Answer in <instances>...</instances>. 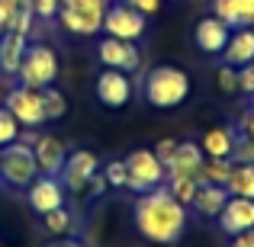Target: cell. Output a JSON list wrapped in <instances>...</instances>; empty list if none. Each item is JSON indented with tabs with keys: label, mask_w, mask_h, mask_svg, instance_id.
I'll return each instance as SVG.
<instances>
[{
	"label": "cell",
	"mask_w": 254,
	"mask_h": 247,
	"mask_svg": "<svg viewBox=\"0 0 254 247\" xmlns=\"http://www.w3.org/2000/svg\"><path fill=\"white\" fill-rule=\"evenodd\" d=\"M64 183L58 177H49V173H39L29 186H26V202L36 215H49V212L62 209L64 205Z\"/></svg>",
	"instance_id": "obj_8"
},
{
	"label": "cell",
	"mask_w": 254,
	"mask_h": 247,
	"mask_svg": "<svg viewBox=\"0 0 254 247\" xmlns=\"http://www.w3.org/2000/svg\"><path fill=\"white\" fill-rule=\"evenodd\" d=\"M225 190H229V196L254 199V164H235V167H232Z\"/></svg>",
	"instance_id": "obj_22"
},
{
	"label": "cell",
	"mask_w": 254,
	"mask_h": 247,
	"mask_svg": "<svg viewBox=\"0 0 254 247\" xmlns=\"http://www.w3.org/2000/svg\"><path fill=\"white\" fill-rule=\"evenodd\" d=\"M32 154H36L39 173H49V177H58L64 161H68V148L55 135H36L32 138Z\"/></svg>",
	"instance_id": "obj_16"
},
{
	"label": "cell",
	"mask_w": 254,
	"mask_h": 247,
	"mask_svg": "<svg viewBox=\"0 0 254 247\" xmlns=\"http://www.w3.org/2000/svg\"><path fill=\"white\" fill-rule=\"evenodd\" d=\"M212 16L225 19L232 29L254 26V0H212Z\"/></svg>",
	"instance_id": "obj_20"
},
{
	"label": "cell",
	"mask_w": 254,
	"mask_h": 247,
	"mask_svg": "<svg viewBox=\"0 0 254 247\" xmlns=\"http://www.w3.org/2000/svg\"><path fill=\"white\" fill-rule=\"evenodd\" d=\"M26 49H29V36H23V32H0V74L6 77H16L19 64H23V55Z\"/></svg>",
	"instance_id": "obj_17"
},
{
	"label": "cell",
	"mask_w": 254,
	"mask_h": 247,
	"mask_svg": "<svg viewBox=\"0 0 254 247\" xmlns=\"http://www.w3.org/2000/svg\"><path fill=\"white\" fill-rule=\"evenodd\" d=\"M229 202V190L225 186H216V183H199L196 186V196H193V209L199 212L203 218H219L222 205Z\"/></svg>",
	"instance_id": "obj_21"
},
{
	"label": "cell",
	"mask_w": 254,
	"mask_h": 247,
	"mask_svg": "<svg viewBox=\"0 0 254 247\" xmlns=\"http://www.w3.org/2000/svg\"><path fill=\"white\" fill-rule=\"evenodd\" d=\"M0 157H3V148H0Z\"/></svg>",
	"instance_id": "obj_42"
},
{
	"label": "cell",
	"mask_w": 254,
	"mask_h": 247,
	"mask_svg": "<svg viewBox=\"0 0 254 247\" xmlns=\"http://www.w3.org/2000/svg\"><path fill=\"white\" fill-rule=\"evenodd\" d=\"M32 10H16V16L10 19V26L6 29H13V32H23V36H29V29H32Z\"/></svg>",
	"instance_id": "obj_32"
},
{
	"label": "cell",
	"mask_w": 254,
	"mask_h": 247,
	"mask_svg": "<svg viewBox=\"0 0 254 247\" xmlns=\"http://www.w3.org/2000/svg\"><path fill=\"white\" fill-rule=\"evenodd\" d=\"M238 135H248V138H254V109H248L242 119H238Z\"/></svg>",
	"instance_id": "obj_38"
},
{
	"label": "cell",
	"mask_w": 254,
	"mask_h": 247,
	"mask_svg": "<svg viewBox=\"0 0 254 247\" xmlns=\"http://www.w3.org/2000/svg\"><path fill=\"white\" fill-rule=\"evenodd\" d=\"M232 247H254V228L251 231H242V235L232 238Z\"/></svg>",
	"instance_id": "obj_39"
},
{
	"label": "cell",
	"mask_w": 254,
	"mask_h": 247,
	"mask_svg": "<svg viewBox=\"0 0 254 247\" xmlns=\"http://www.w3.org/2000/svg\"><path fill=\"white\" fill-rule=\"evenodd\" d=\"M196 186H199V180H168V190H171V196L177 199V202H184V205H190L193 202V196H196Z\"/></svg>",
	"instance_id": "obj_28"
},
{
	"label": "cell",
	"mask_w": 254,
	"mask_h": 247,
	"mask_svg": "<svg viewBox=\"0 0 254 247\" xmlns=\"http://www.w3.org/2000/svg\"><path fill=\"white\" fill-rule=\"evenodd\" d=\"M42 112H45V122H55L68 112V99H64L62 90L55 87H42Z\"/></svg>",
	"instance_id": "obj_24"
},
{
	"label": "cell",
	"mask_w": 254,
	"mask_h": 247,
	"mask_svg": "<svg viewBox=\"0 0 254 247\" xmlns=\"http://www.w3.org/2000/svg\"><path fill=\"white\" fill-rule=\"evenodd\" d=\"M62 10V0H32V16L39 19H55Z\"/></svg>",
	"instance_id": "obj_31"
},
{
	"label": "cell",
	"mask_w": 254,
	"mask_h": 247,
	"mask_svg": "<svg viewBox=\"0 0 254 247\" xmlns=\"http://www.w3.org/2000/svg\"><path fill=\"white\" fill-rule=\"evenodd\" d=\"M103 177L113 190H126V161H110L103 167Z\"/></svg>",
	"instance_id": "obj_29"
},
{
	"label": "cell",
	"mask_w": 254,
	"mask_h": 247,
	"mask_svg": "<svg viewBox=\"0 0 254 247\" xmlns=\"http://www.w3.org/2000/svg\"><path fill=\"white\" fill-rule=\"evenodd\" d=\"M164 180H168V170H164V164L155 157V151L138 148L126 157V190H132L135 196L161 186Z\"/></svg>",
	"instance_id": "obj_6"
},
{
	"label": "cell",
	"mask_w": 254,
	"mask_h": 247,
	"mask_svg": "<svg viewBox=\"0 0 254 247\" xmlns=\"http://www.w3.org/2000/svg\"><path fill=\"white\" fill-rule=\"evenodd\" d=\"M97 55L106 68H116V71H126V74H135L142 68V51L135 49V42H123V39H100L97 45Z\"/></svg>",
	"instance_id": "obj_10"
},
{
	"label": "cell",
	"mask_w": 254,
	"mask_h": 247,
	"mask_svg": "<svg viewBox=\"0 0 254 247\" xmlns=\"http://www.w3.org/2000/svg\"><path fill=\"white\" fill-rule=\"evenodd\" d=\"M190 97V77L180 68L161 64V68H151L145 77V99H148L155 109H174L184 99Z\"/></svg>",
	"instance_id": "obj_2"
},
{
	"label": "cell",
	"mask_w": 254,
	"mask_h": 247,
	"mask_svg": "<svg viewBox=\"0 0 254 247\" xmlns=\"http://www.w3.org/2000/svg\"><path fill=\"white\" fill-rule=\"evenodd\" d=\"M42 225H45V231H49V235L62 238V235H68V231L74 228V215H71L68 205H62V209H55V212H49V215H42Z\"/></svg>",
	"instance_id": "obj_25"
},
{
	"label": "cell",
	"mask_w": 254,
	"mask_h": 247,
	"mask_svg": "<svg viewBox=\"0 0 254 247\" xmlns=\"http://www.w3.org/2000/svg\"><path fill=\"white\" fill-rule=\"evenodd\" d=\"M45 247H84L81 241H52V244H45Z\"/></svg>",
	"instance_id": "obj_40"
},
{
	"label": "cell",
	"mask_w": 254,
	"mask_h": 247,
	"mask_svg": "<svg viewBox=\"0 0 254 247\" xmlns=\"http://www.w3.org/2000/svg\"><path fill=\"white\" fill-rule=\"evenodd\" d=\"M135 228L151 244H177L187 228V205L171 196L168 186H155L148 193H138L132 205Z\"/></svg>",
	"instance_id": "obj_1"
},
{
	"label": "cell",
	"mask_w": 254,
	"mask_h": 247,
	"mask_svg": "<svg viewBox=\"0 0 254 247\" xmlns=\"http://www.w3.org/2000/svg\"><path fill=\"white\" fill-rule=\"evenodd\" d=\"M97 173V154L93 151H71L68 154V161H64L62 167V173H58V180L64 183V190H71V193H84L87 190V180Z\"/></svg>",
	"instance_id": "obj_12"
},
{
	"label": "cell",
	"mask_w": 254,
	"mask_h": 247,
	"mask_svg": "<svg viewBox=\"0 0 254 247\" xmlns=\"http://www.w3.org/2000/svg\"><path fill=\"white\" fill-rule=\"evenodd\" d=\"M235 142H238L235 125H216V129H209L199 138V148H203V157H222V161H229L232 151H235Z\"/></svg>",
	"instance_id": "obj_18"
},
{
	"label": "cell",
	"mask_w": 254,
	"mask_h": 247,
	"mask_svg": "<svg viewBox=\"0 0 254 247\" xmlns=\"http://www.w3.org/2000/svg\"><path fill=\"white\" fill-rule=\"evenodd\" d=\"M238 93H248V97H254V61L238 68Z\"/></svg>",
	"instance_id": "obj_33"
},
{
	"label": "cell",
	"mask_w": 254,
	"mask_h": 247,
	"mask_svg": "<svg viewBox=\"0 0 254 247\" xmlns=\"http://www.w3.org/2000/svg\"><path fill=\"white\" fill-rule=\"evenodd\" d=\"M174 151H177V142H174V138H161V142L155 145V157L158 161H161L164 167L171 164V157H174Z\"/></svg>",
	"instance_id": "obj_34"
},
{
	"label": "cell",
	"mask_w": 254,
	"mask_h": 247,
	"mask_svg": "<svg viewBox=\"0 0 254 247\" xmlns=\"http://www.w3.org/2000/svg\"><path fill=\"white\" fill-rule=\"evenodd\" d=\"M232 161H235V164H254V138L238 135L235 151H232Z\"/></svg>",
	"instance_id": "obj_30"
},
{
	"label": "cell",
	"mask_w": 254,
	"mask_h": 247,
	"mask_svg": "<svg viewBox=\"0 0 254 247\" xmlns=\"http://www.w3.org/2000/svg\"><path fill=\"white\" fill-rule=\"evenodd\" d=\"M203 148L196 142H177V151H174L171 164L164 167L168 170V180H199V170H203Z\"/></svg>",
	"instance_id": "obj_15"
},
{
	"label": "cell",
	"mask_w": 254,
	"mask_h": 247,
	"mask_svg": "<svg viewBox=\"0 0 254 247\" xmlns=\"http://www.w3.org/2000/svg\"><path fill=\"white\" fill-rule=\"evenodd\" d=\"M235 161H222V157H206L203 161V170H199V183H216V186H225L229 183V173Z\"/></svg>",
	"instance_id": "obj_23"
},
{
	"label": "cell",
	"mask_w": 254,
	"mask_h": 247,
	"mask_svg": "<svg viewBox=\"0 0 254 247\" xmlns=\"http://www.w3.org/2000/svg\"><path fill=\"white\" fill-rule=\"evenodd\" d=\"M97 99L110 109H123L129 106L132 99V77L126 71H116V68H106L97 74Z\"/></svg>",
	"instance_id": "obj_11"
},
{
	"label": "cell",
	"mask_w": 254,
	"mask_h": 247,
	"mask_svg": "<svg viewBox=\"0 0 254 247\" xmlns=\"http://www.w3.org/2000/svg\"><path fill=\"white\" fill-rule=\"evenodd\" d=\"M36 177H39V164H36V154H32V145L23 142V138L6 145L3 157H0V180H3L6 186L26 190Z\"/></svg>",
	"instance_id": "obj_5"
},
{
	"label": "cell",
	"mask_w": 254,
	"mask_h": 247,
	"mask_svg": "<svg viewBox=\"0 0 254 247\" xmlns=\"http://www.w3.org/2000/svg\"><path fill=\"white\" fill-rule=\"evenodd\" d=\"M16 10H19V0H0V32H6V26L16 16Z\"/></svg>",
	"instance_id": "obj_35"
},
{
	"label": "cell",
	"mask_w": 254,
	"mask_h": 247,
	"mask_svg": "<svg viewBox=\"0 0 254 247\" xmlns=\"http://www.w3.org/2000/svg\"><path fill=\"white\" fill-rule=\"evenodd\" d=\"M232 26L219 16H203L196 26H193V42L203 55H222L225 45H229Z\"/></svg>",
	"instance_id": "obj_13"
},
{
	"label": "cell",
	"mask_w": 254,
	"mask_h": 247,
	"mask_svg": "<svg viewBox=\"0 0 254 247\" xmlns=\"http://www.w3.org/2000/svg\"><path fill=\"white\" fill-rule=\"evenodd\" d=\"M123 3L135 6L138 13H145V16H155L158 10H161V0H123Z\"/></svg>",
	"instance_id": "obj_37"
},
{
	"label": "cell",
	"mask_w": 254,
	"mask_h": 247,
	"mask_svg": "<svg viewBox=\"0 0 254 247\" xmlns=\"http://www.w3.org/2000/svg\"><path fill=\"white\" fill-rule=\"evenodd\" d=\"M19 84L23 87H32V90H42V87H52L58 81V55L55 49H49V45L36 42L26 49L23 55V64H19L16 71Z\"/></svg>",
	"instance_id": "obj_4"
},
{
	"label": "cell",
	"mask_w": 254,
	"mask_h": 247,
	"mask_svg": "<svg viewBox=\"0 0 254 247\" xmlns=\"http://www.w3.org/2000/svg\"><path fill=\"white\" fill-rule=\"evenodd\" d=\"M110 0H62V10H58V23L71 32V36H97L103 32V16Z\"/></svg>",
	"instance_id": "obj_3"
},
{
	"label": "cell",
	"mask_w": 254,
	"mask_h": 247,
	"mask_svg": "<svg viewBox=\"0 0 254 247\" xmlns=\"http://www.w3.org/2000/svg\"><path fill=\"white\" fill-rule=\"evenodd\" d=\"M251 109H254V97H251Z\"/></svg>",
	"instance_id": "obj_41"
},
{
	"label": "cell",
	"mask_w": 254,
	"mask_h": 247,
	"mask_svg": "<svg viewBox=\"0 0 254 247\" xmlns=\"http://www.w3.org/2000/svg\"><path fill=\"white\" fill-rule=\"evenodd\" d=\"M110 190V183H106V177H103V170H97L90 180H87V193L90 196H103V193Z\"/></svg>",
	"instance_id": "obj_36"
},
{
	"label": "cell",
	"mask_w": 254,
	"mask_h": 247,
	"mask_svg": "<svg viewBox=\"0 0 254 247\" xmlns=\"http://www.w3.org/2000/svg\"><path fill=\"white\" fill-rule=\"evenodd\" d=\"M225 64L232 68H242V64L254 61V26H242V29H232L229 45H225Z\"/></svg>",
	"instance_id": "obj_19"
},
{
	"label": "cell",
	"mask_w": 254,
	"mask_h": 247,
	"mask_svg": "<svg viewBox=\"0 0 254 247\" xmlns=\"http://www.w3.org/2000/svg\"><path fill=\"white\" fill-rule=\"evenodd\" d=\"M145 26H148V16L138 13L135 6L123 3V0H116V3L106 6V16H103V32L106 36L123 39V42H138V39L145 36Z\"/></svg>",
	"instance_id": "obj_7"
},
{
	"label": "cell",
	"mask_w": 254,
	"mask_h": 247,
	"mask_svg": "<svg viewBox=\"0 0 254 247\" xmlns=\"http://www.w3.org/2000/svg\"><path fill=\"white\" fill-rule=\"evenodd\" d=\"M219 228L225 235H242V231H251L254 228V199H245V196H229V202L222 205L219 212Z\"/></svg>",
	"instance_id": "obj_14"
},
{
	"label": "cell",
	"mask_w": 254,
	"mask_h": 247,
	"mask_svg": "<svg viewBox=\"0 0 254 247\" xmlns=\"http://www.w3.org/2000/svg\"><path fill=\"white\" fill-rule=\"evenodd\" d=\"M6 109L13 112L23 129H36V125L45 122V112H42V90H32V87H13L6 93Z\"/></svg>",
	"instance_id": "obj_9"
},
{
	"label": "cell",
	"mask_w": 254,
	"mask_h": 247,
	"mask_svg": "<svg viewBox=\"0 0 254 247\" xmlns=\"http://www.w3.org/2000/svg\"><path fill=\"white\" fill-rule=\"evenodd\" d=\"M16 138H19V122L13 119V112L6 106H0V148L13 145Z\"/></svg>",
	"instance_id": "obj_26"
},
{
	"label": "cell",
	"mask_w": 254,
	"mask_h": 247,
	"mask_svg": "<svg viewBox=\"0 0 254 247\" xmlns=\"http://www.w3.org/2000/svg\"><path fill=\"white\" fill-rule=\"evenodd\" d=\"M216 84H219V90L225 93V97H235L238 93V68H232V64H219L216 68Z\"/></svg>",
	"instance_id": "obj_27"
}]
</instances>
